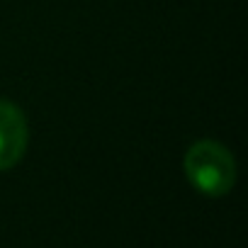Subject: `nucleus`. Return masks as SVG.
I'll use <instances>...</instances> for the list:
<instances>
[{
	"instance_id": "f257e3e1",
	"label": "nucleus",
	"mask_w": 248,
	"mask_h": 248,
	"mask_svg": "<svg viewBox=\"0 0 248 248\" xmlns=\"http://www.w3.org/2000/svg\"><path fill=\"white\" fill-rule=\"evenodd\" d=\"M185 175L195 190L207 197L226 195L236 183V161L226 146L219 141H197L185 154Z\"/></svg>"
},
{
	"instance_id": "f03ea898",
	"label": "nucleus",
	"mask_w": 248,
	"mask_h": 248,
	"mask_svg": "<svg viewBox=\"0 0 248 248\" xmlns=\"http://www.w3.org/2000/svg\"><path fill=\"white\" fill-rule=\"evenodd\" d=\"M30 144V124L25 112L10 102L0 100V170L17 166Z\"/></svg>"
}]
</instances>
